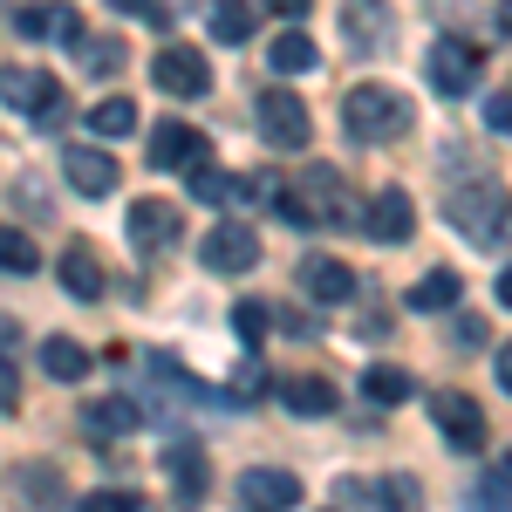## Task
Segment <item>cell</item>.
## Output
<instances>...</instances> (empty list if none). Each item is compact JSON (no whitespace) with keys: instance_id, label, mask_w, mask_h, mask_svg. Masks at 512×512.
Wrapping results in <instances>:
<instances>
[{"instance_id":"obj_1","label":"cell","mask_w":512,"mask_h":512,"mask_svg":"<svg viewBox=\"0 0 512 512\" xmlns=\"http://www.w3.org/2000/svg\"><path fill=\"white\" fill-rule=\"evenodd\" d=\"M342 123L362 144H390V137L410 130V96L390 89V82H355L349 96H342Z\"/></svg>"},{"instance_id":"obj_2","label":"cell","mask_w":512,"mask_h":512,"mask_svg":"<svg viewBox=\"0 0 512 512\" xmlns=\"http://www.w3.org/2000/svg\"><path fill=\"white\" fill-rule=\"evenodd\" d=\"M444 219L465 239H478V246H499V239L512 233L506 198L492 192V185H458V192H444Z\"/></svg>"},{"instance_id":"obj_3","label":"cell","mask_w":512,"mask_h":512,"mask_svg":"<svg viewBox=\"0 0 512 512\" xmlns=\"http://www.w3.org/2000/svg\"><path fill=\"white\" fill-rule=\"evenodd\" d=\"M151 82H158L164 96H185V103L212 96V69H205V55H198L192 41H164L158 62H151Z\"/></svg>"},{"instance_id":"obj_4","label":"cell","mask_w":512,"mask_h":512,"mask_svg":"<svg viewBox=\"0 0 512 512\" xmlns=\"http://www.w3.org/2000/svg\"><path fill=\"white\" fill-rule=\"evenodd\" d=\"M253 123H260V137H267L274 151H308V137H315L301 96H287V89H267V96L253 103Z\"/></svg>"},{"instance_id":"obj_5","label":"cell","mask_w":512,"mask_h":512,"mask_svg":"<svg viewBox=\"0 0 512 512\" xmlns=\"http://www.w3.org/2000/svg\"><path fill=\"white\" fill-rule=\"evenodd\" d=\"M335 512H417V485L410 478H342Z\"/></svg>"},{"instance_id":"obj_6","label":"cell","mask_w":512,"mask_h":512,"mask_svg":"<svg viewBox=\"0 0 512 512\" xmlns=\"http://www.w3.org/2000/svg\"><path fill=\"white\" fill-rule=\"evenodd\" d=\"M198 253H205L212 274H253V267H260V233H253L246 219H219Z\"/></svg>"},{"instance_id":"obj_7","label":"cell","mask_w":512,"mask_h":512,"mask_svg":"<svg viewBox=\"0 0 512 512\" xmlns=\"http://www.w3.org/2000/svg\"><path fill=\"white\" fill-rule=\"evenodd\" d=\"M431 424L444 431L451 451H485V410L465 390H437L431 396Z\"/></svg>"},{"instance_id":"obj_8","label":"cell","mask_w":512,"mask_h":512,"mask_svg":"<svg viewBox=\"0 0 512 512\" xmlns=\"http://www.w3.org/2000/svg\"><path fill=\"white\" fill-rule=\"evenodd\" d=\"M164 478H171V499L185 512L205 506V492H212V465H205V451H198L192 437H171L164 444Z\"/></svg>"},{"instance_id":"obj_9","label":"cell","mask_w":512,"mask_h":512,"mask_svg":"<svg viewBox=\"0 0 512 512\" xmlns=\"http://www.w3.org/2000/svg\"><path fill=\"white\" fill-rule=\"evenodd\" d=\"M390 35H396L390 0H342V41H349V55H383Z\"/></svg>"},{"instance_id":"obj_10","label":"cell","mask_w":512,"mask_h":512,"mask_svg":"<svg viewBox=\"0 0 512 512\" xmlns=\"http://www.w3.org/2000/svg\"><path fill=\"white\" fill-rule=\"evenodd\" d=\"M205 130L198 123H171L164 117L158 130H151V171H205Z\"/></svg>"},{"instance_id":"obj_11","label":"cell","mask_w":512,"mask_h":512,"mask_svg":"<svg viewBox=\"0 0 512 512\" xmlns=\"http://www.w3.org/2000/svg\"><path fill=\"white\" fill-rule=\"evenodd\" d=\"M55 96H62V82L48 76V69H21V62H7L0 69V103H14L21 117H55Z\"/></svg>"},{"instance_id":"obj_12","label":"cell","mask_w":512,"mask_h":512,"mask_svg":"<svg viewBox=\"0 0 512 512\" xmlns=\"http://www.w3.org/2000/svg\"><path fill=\"white\" fill-rule=\"evenodd\" d=\"M478 76H485V55H478L472 41H437V48H431V82H437V96H472Z\"/></svg>"},{"instance_id":"obj_13","label":"cell","mask_w":512,"mask_h":512,"mask_svg":"<svg viewBox=\"0 0 512 512\" xmlns=\"http://www.w3.org/2000/svg\"><path fill=\"white\" fill-rule=\"evenodd\" d=\"M178 233H185V219H178L171 198H137L130 205V246L137 253H164V246H178Z\"/></svg>"},{"instance_id":"obj_14","label":"cell","mask_w":512,"mask_h":512,"mask_svg":"<svg viewBox=\"0 0 512 512\" xmlns=\"http://www.w3.org/2000/svg\"><path fill=\"white\" fill-rule=\"evenodd\" d=\"M362 233L376 239V246H403V239L417 233V205H410V192H376L369 198V212H362Z\"/></svg>"},{"instance_id":"obj_15","label":"cell","mask_w":512,"mask_h":512,"mask_svg":"<svg viewBox=\"0 0 512 512\" xmlns=\"http://www.w3.org/2000/svg\"><path fill=\"white\" fill-rule=\"evenodd\" d=\"M239 492H246L253 512H294L301 506V478L280 472V465H253V472L239 478Z\"/></svg>"},{"instance_id":"obj_16","label":"cell","mask_w":512,"mask_h":512,"mask_svg":"<svg viewBox=\"0 0 512 512\" xmlns=\"http://www.w3.org/2000/svg\"><path fill=\"white\" fill-rule=\"evenodd\" d=\"M62 171H69V185L89 192V198L117 192V158H110V151H96V144H69V151H62Z\"/></svg>"},{"instance_id":"obj_17","label":"cell","mask_w":512,"mask_h":512,"mask_svg":"<svg viewBox=\"0 0 512 512\" xmlns=\"http://www.w3.org/2000/svg\"><path fill=\"white\" fill-rule=\"evenodd\" d=\"M14 21H21V35H41V41H89V28H82V14L69 7V0H41V7H21Z\"/></svg>"},{"instance_id":"obj_18","label":"cell","mask_w":512,"mask_h":512,"mask_svg":"<svg viewBox=\"0 0 512 512\" xmlns=\"http://www.w3.org/2000/svg\"><path fill=\"white\" fill-rule=\"evenodd\" d=\"M82 424H89V437H130L137 424H144V410H137L130 396H103V403L82 410Z\"/></svg>"},{"instance_id":"obj_19","label":"cell","mask_w":512,"mask_h":512,"mask_svg":"<svg viewBox=\"0 0 512 512\" xmlns=\"http://www.w3.org/2000/svg\"><path fill=\"white\" fill-rule=\"evenodd\" d=\"M280 403L301 410V417H335V383L328 376H287L280 383Z\"/></svg>"},{"instance_id":"obj_20","label":"cell","mask_w":512,"mask_h":512,"mask_svg":"<svg viewBox=\"0 0 512 512\" xmlns=\"http://www.w3.org/2000/svg\"><path fill=\"white\" fill-rule=\"evenodd\" d=\"M62 287L76 294V301H103V267H96V253L89 246H62Z\"/></svg>"},{"instance_id":"obj_21","label":"cell","mask_w":512,"mask_h":512,"mask_svg":"<svg viewBox=\"0 0 512 512\" xmlns=\"http://www.w3.org/2000/svg\"><path fill=\"white\" fill-rule=\"evenodd\" d=\"M301 287H308L315 301L335 308V301H349V294H355V274L342 267V260H301Z\"/></svg>"},{"instance_id":"obj_22","label":"cell","mask_w":512,"mask_h":512,"mask_svg":"<svg viewBox=\"0 0 512 512\" xmlns=\"http://www.w3.org/2000/svg\"><path fill=\"white\" fill-rule=\"evenodd\" d=\"M315 62H321V48L301 35V28H287L280 41H267V69H274V76H308Z\"/></svg>"},{"instance_id":"obj_23","label":"cell","mask_w":512,"mask_h":512,"mask_svg":"<svg viewBox=\"0 0 512 512\" xmlns=\"http://www.w3.org/2000/svg\"><path fill=\"white\" fill-rule=\"evenodd\" d=\"M41 369H48L55 383H82V376H89V349H82L76 335H48V342H41Z\"/></svg>"},{"instance_id":"obj_24","label":"cell","mask_w":512,"mask_h":512,"mask_svg":"<svg viewBox=\"0 0 512 512\" xmlns=\"http://www.w3.org/2000/svg\"><path fill=\"white\" fill-rule=\"evenodd\" d=\"M458 294H465V280L451 274V267H437V274H424L410 287V308L417 315H444V308H458Z\"/></svg>"},{"instance_id":"obj_25","label":"cell","mask_w":512,"mask_h":512,"mask_svg":"<svg viewBox=\"0 0 512 512\" xmlns=\"http://www.w3.org/2000/svg\"><path fill=\"white\" fill-rule=\"evenodd\" d=\"M410 390H417V383H410V369H390V362H376V369H362V396H369V403H376V410H383V403H410Z\"/></svg>"},{"instance_id":"obj_26","label":"cell","mask_w":512,"mask_h":512,"mask_svg":"<svg viewBox=\"0 0 512 512\" xmlns=\"http://www.w3.org/2000/svg\"><path fill=\"white\" fill-rule=\"evenodd\" d=\"M89 130H96V137H130V130H137V103H130V96H103V103L89 110Z\"/></svg>"},{"instance_id":"obj_27","label":"cell","mask_w":512,"mask_h":512,"mask_svg":"<svg viewBox=\"0 0 512 512\" xmlns=\"http://www.w3.org/2000/svg\"><path fill=\"white\" fill-rule=\"evenodd\" d=\"M212 35L226 41V48L246 41L253 35V0H212Z\"/></svg>"},{"instance_id":"obj_28","label":"cell","mask_w":512,"mask_h":512,"mask_svg":"<svg viewBox=\"0 0 512 512\" xmlns=\"http://www.w3.org/2000/svg\"><path fill=\"white\" fill-rule=\"evenodd\" d=\"M35 267H41L35 239L21 233V226H0V274H35Z\"/></svg>"},{"instance_id":"obj_29","label":"cell","mask_w":512,"mask_h":512,"mask_svg":"<svg viewBox=\"0 0 512 512\" xmlns=\"http://www.w3.org/2000/svg\"><path fill=\"white\" fill-rule=\"evenodd\" d=\"M82 69H89V76H117L123 69V41L117 35H89L82 41Z\"/></svg>"},{"instance_id":"obj_30","label":"cell","mask_w":512,"mask_h":512,"mask_svg":"<svg viewBox=\"0 0 512 512\" xmlns=\"http://www.w3.org/2000/svg\"><path fill=\"white\" fill-rule=\"evenodd\" d=\"M192 192L205 198V205H233V198L246 192V185H239L233 171H212V164H205V171H192Z\"/></svg>"},{"instance_id":"obj_31","label":"cell","mask_w":512,"mask_h":512,"mask_svg":"<svg viewBox=\"0 0 512 512\" xmlns=\"http://www.w3.org/2000/svg\"><path fill=\"white\" fill-rule=\"evenodd\" d=\"M233 328L246 335V342H267V328H274V308H267V301H239V308H233Z\"/></svg>"},{"instance_id":"obj_32","label":"cell","mask_w":512,"mask_h":512,"mask_svg":"<svg viewBox=\"0 0 512 512\" xmlns=\"http://www.w3.org/2000/svg\"><path fill=\"white\" fill-rule=\"evenodd\" d=\"M21 492H28L35 506H62V485H55L48 465H28V472H21Z\"/></svg>"},{"instance_id":"obj_33","label":"cell","mask_w":512,"mask_h":512,"mask_svg":"<svg viewBox=\"0 0 512 512\" xmlns=\"http://www.w3.org/2000/svg\"><path fill=\"white\" fill-rule=\"evenodd\" d=\"M233 396H239V403H260V396H267V369H260L253 355L239 362V376H233Z\"/></svg>"},{"instance_id":"obj_34","label":"cell","mask_w":512,"mask_h":512,"mask_svg":"<svg viewBox=\"0 0 512 512\" xmlns=\"http://www.w3.org/2000/svg\"><path fill=\"white\" fill-rule=\"evenodd\" d=\"M485 130L492 137H512V89L506 96H485Z\"/></svg>"},{"instance_id":"obj_35","label":"cell","mask_w":512,"mask_h":512,"mask_svg":"<svg viewBox=\"0 0 512 512\" xmlns=\"http://www.w3.org/2000/svg\"><path fill=\"white\" fill-rule=\"evenodd\" d=\"M76 512H137V492H89Z\"/></svg>"},{"instance_id":"obj_36","label":"cell","mask_w":512,"mask_h":512,"mask_svg":"<svg viewBox=\"0 0 512 512\" xmlns=\"http://www.w3.org/2000/svg\"><path fill=\"white\" fill-rule=\"evenodd\" d=\"M21 403V376H14V362L0 355V410H14Z\"/></svg>"},{"instance_id":"obj_37","label":"cell","mask_w":512,"mask_h":512,"mask_svg":"<svg viewBox=\"0 0 512 512\" xmlns=\"http://www.w3.org/2000/svg\"><path fill=\"white\" fill-rule=\"evenodd\" d=\"M110 7H123V14H144V21H164L158 0H110Z\"/></svg>"},{"instance_id":"obj_38","label":"cell","mask_w":512,"mask_h":512,"mask_svg":"<svg viewBox=\"0 0 512 512\" xmlns=\"http://www.w3.org/2000/svg\"><path fill=\"white\" fill-rule=\"evenodd\" d=\"M492 369H499V390H512V342H499V355H492Z\"/></svg>"},{"instance_id":"obj_39","label":"cell","mask_w":512,"mask_h":512,"mask_svg":"<svg viewBox=\"0 0 512 512\" xmlns=\"http://www.w3.org/2000/svg\"><path fill=\"white\" fill-rule=\"evenodd\" d=\"M267 7H274V14H287V21H301V14H308L315 0H267Z\"/></svg>"},{"instance_id":"obj_40","label":"cell","mask_w":512,"mask_h":512,"mask_svg":"<svg viewBox=\"0 0 512 512\" xmlns=\"http://www.w3.org/2000/svg\"><path fill=\"white\" fill-rule=\"evenodd\" d=\"M499 308H512V267L499 274Z\"/></svg>"},{"instance_id":"obj_41","label":"cell","mask_w":512,"mask_h":512,"mask_svg":"<svg viewBox=\"0 0 512 512\" xmlns=\"http://www.w3.org/2000/svg\"><path fill=\"white\" fill-rule=\"evenodd\" d=\"M499 35H512V0H499Z\"/></svg>"},{"instance_id":"obj_42","label":"cell","mask_w":512,"mask_h":512,"mask_svg":"<svg viewBox=\"0 0 512 512\" xmlns=\"http://www.w3.org/2000/svg\"><path fill=\"white\" fill-rule=\"evenodd\" d=\"M328 512H335V506H328Z\"/></svg>"}]
</instances>
